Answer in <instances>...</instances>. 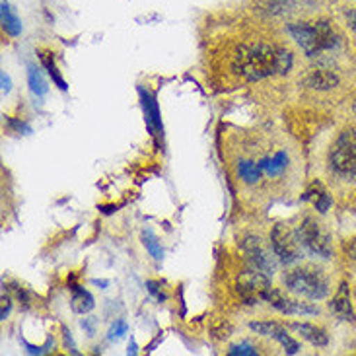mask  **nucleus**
<instances>
[{
	"label": "nucleus",
	"instance_id": "22",
	"mask_svg": "<svg viewBox=\"0 0 356 356\" xmlns=\"http://www.w3.org/2000/svg\"><path fill=\"white\" fill-rule=\"evenodd\" d=\"M143 243H145V248L150 251V255H152L156 261L164 259V250L160 248V243H158V240L152 236V232H145V234H143Z\"/></svg>",
	"mask_w": 356,
	"mask_h": 356
},
{
	"label": "nucleus",
	"instance_id": "26",
	"mask_svg": "<svg viewBox=\"0 0 356 356\" xmlns=\"http://www.w3.org/2000/svg\"><path fill=\"white\" fill-rule=\"evenodd\" d=\"M127 331H129V325H127L123 319H119V321H115V325L111 327V331H109V339H111V341L121 339L123 335H127Z\"/></svg>",
	"mask_w": 356,
	"mask_h": 356
},
{
	"label": "nucleus",
	"instance_id": "14",
	"mask_svg": "<svg viewBox=\"0 0 356 356\" xmlns=\"http://www.w3.org/2000/svg\"><path fill=\"white\" fill-rule=\"evenodd\" d=\"M302 201H312L314 202V207H316V211L321 212V214H325L329 211V207H331V197H329V193L325 191V187L321 185L319 181L312 183L306 193L302 195Z\"/></svg>",
	"mask_w": 356,
	"mask_h": 356
},
{
	"label": "nucleus",
	"instance_id": "17",
	"mask_svg": "<svg viewBox=\"0 0 356 356\" xmlns=\"http://www.w3.org/2000/svg\"><path fill=\"white\" fill-rule=\"evenodd\" d=\"M70 308L74 314H88L90 309L94 308V296L84 289H78L74 286L72 289V300H70Z\"/></svg>",
	"mask_w": 356,
	"mask_h": 356
},
{
	"label": "nucleus",
	"instance_id": "6",
	"mask_svg": "<svg viewBox=\"0 0 356 356\" xmlns=\"http://www.w3.org/2000/svg\"><path fill=\"white\" fill-rule=\"evenodd\" d=\"M270 248L275 257L282 265H294L296 261L302 259L304 248L298 240V234L289 228L286 224H277L270 232Z\"/></svg>",
	"mask_w": 356,
	"mask_h": 356
},
{
	"label": "nucleus",
	"instance_id": "13",
	"mask_svg": "<svg viewBox=\"0 0 356 356\" xmlns=\"http://www.w3.org/2000/svg\"><path fill=\"white\" fill-rule=\"evenodd\" d=\"M304 84L312 90H319V92H325L331 88L339 86V76L331 70H323V68H316V70H309L308 74L302 80Z\"/></svg>",
	"mask_w": 356,
	"mask_h": 356
},
{
	"label": "nucleus",
	"instance_id": "32",
	"mask_svg": "<svg viewBox=\"0 0 356 356\" xmlns=\"http://www.w3.org/2000/svg\"><path fill=\"white\" fill-rule=\"evenodd\" d=\"M138 350H136V343L135 341H131V345H129V355H136Z\"/></svg>",
	"mask_w": 356,
	"mask_h": 356
},
{
	"label": "nucleus",
	"instance_id": "31",
	"mask_svg": "<svg viewBox=\"0 0 356 356\" xmlns=\"http://www.w3.org/2000/svg\"><path fill=\"white\" fill-rule=\"evenodd\" d=\"M8 125L10 127H16L18 131H29L28 125H24V123H19V121H12V119H8Z\"/></svg>",
	"mask_w": 356,
	"mask_h": 356
},
{
	"label": "nucleus",
	"instance_id": "2",
	"mask_svg": "<svg viewBox=\"0 0 356 356\" xmlns=\"http://www.w3.org/2000/svg\"><path fill=\"white\" fill-rule=\"evenodd\" d=\"M289 33L308 57H319L339 45V35L327 22H298L290 24Z\"/></svg>",
	"mask_w": 356,
	"mask_h": 356
},
{
	"label": "nucleus",
	"instance_id": "4",
	"mask_svg": "<svg viewBox=\"0 0 356 356\" xmlns=\"http://www.w3.org/2000/svg\"><path fill=\"white\" fill-rule=\"evenodd\" d=\"M329 168L345 179H356V129L343 131L329 150Z\"/></svg>",
	"mask_w": 356,
	"mask_h": 356
},
{
	"label": "nucleus",
	"instance_id": "8",
	"mask_svg": "<svg viewBox=\"0 0 356 356\" xmlns=\"http://www.w3.org/2000/svg\"><path fill=\"white\" fill-rule=\"evenodd\" d=\"M241 250H243L253 269L265 273L267 277H273V273L277 269V263L269 255V251L263 248V243L257 236H245L241 241Z\"/></svg>",
	"mask_w": 356,
	"mask_h": 356
},
{
	"label": "nucleus",
	"instance_id": "20",
	"mask_svg": "<svg viewBox=\"0 0 356 356\" xmlns=\"http://www.w3.org/2000/svg\"><path fill=\"white\" fill-rule=\"evenodd\" d=\"M41 63H43V67L47 68L49 76L53 78V82H55L60 90H67L68 84L65 82V78L60 76V72H58L57 65H55V58H53V53H41Z\"/></svg>",
	"mask_w": 356,
	"mask_h": 356
},
{
	"label": "nucleus",
	"instance_id": "28",
	"mask_svg": "<svg viewBox=\"0 0 356 356\" xmlns=\"http://www.w3.org/2000/svg\"><path fill=\"white\" fill-rule=\"evenodd\" d=\"M347 22H348V26H350V29L356 33V6L347 10Z\"/></svg>",
	"mask_w": 356,
	"mask_h": 356
},
{
	"label": "nucleus",
	"instance_id": "35",
	"mask_svg": "<svg viewBox=\"0 0 356 356\" xmlns=\"http://www.w3.org/2000/svg\"><path fill=\"white\" fill-rule=\"evenodd\" d=\"M355 209H356V204H355Z\"/></svg>",
	"mask_w": 356,
	"mask_h": 356
},
{
	"label": "nucleus",
	"instance_id": "23",
	"mask_svg": "<svg viewBox=\"0 0 356 356\" xmlns=\"http://www.w3.org/2000/svg\"><path fill=\"white\" fill-rule=\"evenodd\" d=\"M302 0H270L269 10L273 14H284V12H290V10H296V6H300Z\"/></svg>",
	"mask_w": 356,
	"mask_h": 356
},
{
	"label": "nucleus",
	"instance_id": "34",
	"mask_svg": "<svg viewBox=\"0 0 356 356\" xmlns=\"http://www.w3.org/2000/svg\"><path fill=\"white\" fill-rule=\"evenodd\" d=\"M355 296H356V290H355Z\"/></svg>",
	"mask_w": 356,
	"mask_h": 356
},
{
	"label": "nucleus",
	"instance_id": "33",
	"mask_svg": "<svg viewBox=\"0 0 356 356\" xmlns=\"http://www.w3.org/2000/svg\"><path fill=\"white\" fill-rule=\"evenodd\" d=\"M355 111H356V102H355Z\"/></svg>",
	"mask_w": 356,
	"mask_h": 356
},
{
	"label": "nucleus",
	"instance_id": "25",
	"mask_svg": "<svg viewBox=\"0 0 356 356\" xmlns=\"http://www.w3.org/2000/svg\"><path fill=\"white\" fill-rule=\"evenodd\" d=\"M228 355L230 356H238V355L240 356H255V355H259V353L251 347V345H245V343H243V345H236V347H232L230 350H228Z\"/></svg>",
	"mask_w": 356,
	"mask_h": 356
},
{
	"label": "nucleus",
	"instance_id": "30",
	"mask_svg": "<svg viewBox=\"0 0 356 356\" xmlns=\"http://www.w3.org/2000/svg\"><path fill=\"white\" fill-rule=\"evenodd\" d=\"M347 251H348V255H350V257L356 261V238H353V240H350Z\"/></svg>",
	"mask_w": 356,
	"mask_h": 356
},
{
	"label": "nucleus",
	"instance_id": "3",
	"mask_svg": "<svg viewBox=\"0 0 356 356\" xmlns=\"http://www.w3.org/2000/svg\"><path fill=\"white\" fill-rule=\"evenodd\" d=\"M282 282L289 290L309 300H323L329 294V280L323 275V270L319 269L302 267V269L289 270L282 277Z\"/></svg>",
	"mask_w": 356,
	"mask_h": 356
},
{
	"label": "nucleus",
	"instance_id": "18",
	"mask_svg": "<svg viewBox=\"0 0 356 356\" xmlns=\"http://www.w3.org/2000/svg\"><path fill=\"white\" fill-rule=\"evenodd\" d=\"M259 164L261 168H263V172L267 175H279L286 170V165H289V156L284 154V152H277L273 158L261 160Z\"/></svg>",
	"mask_w": 356,
	"mask_h": 356
},
{
	"label": "nucleus",
	"instance_id": "27",
	"mask_svg": "<svg viewBox=\"0 0 356 356\" xmlns=\"http://www.w3.org/2000/svg\"><path fill=\"white\" fill-rule=\"evenodd\" d=\"M10 308H12V300H10L6 294H2V312H0V319H6V316L10 314Z\"/></svg>",
	"mask_w": 356,
	"mask_h": 356
},
{
	"label": "nucleus",
	"instance_id": "19",
	"mask_svg": "<svg viewBox=\"0 0 356 356\" xmlns=\"http://www.w3.org/2000/svg\"><path fill=\"white\" fill-rule=\"evenodd\" d=\"M28 84L29 90H31L35 96H45L49 92L47 80L43 76V72H41L38 67H33V65H29L28 68Z\"/></svg>",
	"mask_w": 356,
	"mask_h": 356
},
{
	"label": "nucleus",
	"instance_id": "7",
	"mask_svg": "<svg viewBox=\"0 0 356 356\" xmlns=\"http://www.w3.org/2000/svg\"><path fill=\"white\" fill-rule=\"evenodd\" d=\"M238 294L248 306H255L259 302H265V296L273 286H270L269 277L261 270H245L238 277Z\"/></svg>",
	"mask_w": 356,
	"mask_h": 356
},
{
	"label": "nucleus",
	"instance_id": "24",
	"mask_svg": "<svg viewBox=\"0 0 356 356\" xmlns=\"http://www.w3.org/2000/svg\"><path fill=\"white\" fill-rule=\"evenodd\" d=\"M146 290H148V294H152L160 304L168 300V294L162 290V284H160V282H156V280H148V282H146Z\"/></svg>",
	"mask_w": 356,
	"mask_h": 356
},
{
	"label": "nucleus",
	"instance_id": "29",
	"mask_svg": "<svg viewBox=\"0 0 356 356\" xmlns=\"http://www.w3.org/2000/svg\"><path fill=\"white\" fill-rule=\"evenodd\" d=\"M0 80H2V92H4V94H8L10 90H12V82H10V76L6 74V72H2V74H0Z\"/></svg>",
	"mask_w": 356,
	"mask_h": 356
},
{
	"label": "nucleus",
	"instance_id": "5",
	"mask_svg": "<svg viewBox=\"0 0 356 356\" xmlns=\"http://www.w3.org/2000/svg\"><path fill=\"white\" fill-rule=\"evenodd\" d=\"M296 234H298L302 248L312 255L321 257V259H329L333 255V245H331V240H329V234L312 216H306L304 220L300 222Z\"/></svg>",
	"mask_w": 356,
	"mask_h": 356
},
{
	"label": "nucleus",
	"instance_id": "9",
	"mask_svg": "<svg viewBox=\"0 0 356 356\" xmlns=\"http://www.w3.org/2000/svg\"><path fill=\"white\" fill-rule=\"evenodd\" d=\"M265 302H269L273 308L279 309L280 314H286V316H316V314H319V309L316 308V306L289 298V296H284V294L277 289H270L269 292H267Z\"/></svg>",
	"mask_w": 356,
	"mask_h": 356
},
{
	"label": "nucleus",
	"instance_id": "21",
	"mask_svg": "<svg viewBox=\"0 0 356 356\" xmlns=\"http://www.w3.org/2000/svg\"><path fill=\"white\" fill-rule=\"evenodd\" d=\"M238 174L245 183H255L261 179L263 168H261V164H255V162H240Z\"/></svg>",
	"mask_w": 356,
	"mask_h": 356
},
{
	"label": "nucleus",
	"instance_id": "10",
	"mask_svg": "<svg viewBox=\"0 0 356 356\" xmlns=\"http://www.w3.org/2000/svg\"><path fill=\"white\" fill-rule=\"evenodd\" d=\"M138 94H140V102H143V111H145L148 133L154 136L156 145L164 146V125H162V117H160L156 97L150 92H146L145 88H138Z\"/></svg>",
	"mask_w": 356,
	"mask_h": 356
},
{
	"label": "nucleus",
	"instance_id": "12",
	"mask_svg": "<svg viewBox=\"0 0 356 356\" xmlns=\"http://www.w3.org/2000/svg\"><path fill=\"white\" fill-rule=\"evenodd\" d=\"M329 309H331L341 321H353V323H355L356 316L355 309H353V304H350V294H348L347 282H341L335 298L331 300V304H329Z\"/></svg>",
	"mask_w": 356,
	"mask_h": 356
},
{
	"label": "nucleus",
	"instance_id": "15",
	"mask_svg": "<svg viewBox=\"0 0 356 356\" xmlns=\"http://www.w3.org/2000/svg\"><path fill=\"white\" fill-rule=\"evenodd\" d=\"M292 327L296 329L302 339H306L314 347H325L329 343V335L325 333V329L309 325V323H294Z\"/></svg>",
	"mask_w": 356,
	"mask_h": 356
},
{
	"label": "nucleus",
	"instance_id": "11",
	"mask_svg": "<svg viewBox=\"0 0 356 356\" xmlns=\"http://www.w3.org/2000/svg\"><path fill=\"white\" fill-rule=\"evenodd\" d=\"M250 329L251 331H255L257 335L275 339L277 343L282 345V348H284L289 355H296L300 350L298 341H294V339L290 337L289 333H286V329L282 327L280 323H275V321H253V323H250Z\"/></svg>",
	"mask_w": 356,
	"mask_h": 356
},
{
	"label": "nucleus",
	"instance_id": "1",
	"mask_svg": "<svg viewBox=\"0 0 356 356\" xmlns=\"http://www.w3.org/2000/svg\"><path fill=\"white\" fill-rule=\"evenodd\" d=\"M292 65H294V60L286 49L269 45V43L241 45L232 58L234 74L248 80V82L289 74Z\"/></svg>",
	"mask_w": 356,
	"mask_h": 356
},
{
	"label": "nucleus",
	"instance_id": "16",
	"mask_svg": "<svg viewBox=\"0 0 356 356\" xmlns=\"http://www.w3.org/2000/svg\"><path fill=\"white\" fill-rule=\"evenodd\" d=\"M0 19H2V29H4L8 35L16 38V35L22 33V22H19L18 16L12 12V8H10V4L6 0L0 2Z\"/></svg>",
	"mask_w": 356,
	"mask_h": 356
}]
</instances>
